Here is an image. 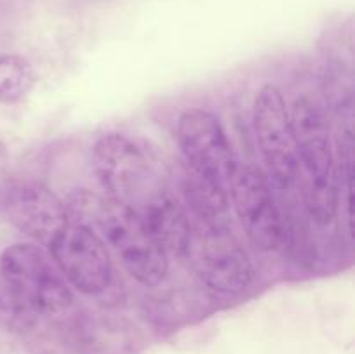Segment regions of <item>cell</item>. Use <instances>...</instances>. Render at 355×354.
<instances>
[{"mask_svg": "<svg viewBox=\"0 0 355 354\" xmlns=\"http://www.w3.org/2000/svg\"><path fill=\"white\" fill-rule=\"evenodd\" d=\"M0 276L19 316H54L71 304L58 266L35 243H14L0 255Z\"/></svg>", "mask_w": 355, "mask_h": 354, "instance_id": "cell-4", "label": "cell"}, {"mask_svg": "<svg viewBox=\"0 0 355 354\" xmlns=\"http://www.w3.org/2000/svg\"><path fill=\"white\" fill-rule=\"evenodd\" d=\"M229 187L236 215L250 242L263 252L276 250L283 242L284 226L266 177L260 170L245 167L236 170Z\"/></svg>", "mask_w": 355, "mask_h": 354, "instance_id": "cell-9", "label": "cell"}, {"mask_svg": "<svg viewBox=\"0 0 355 354\" xmlns=\"http://www.w3.org/2000/svg\"><path fill=\"white\" fill-rule=\"evenodd\" d=\"M0 302H2V297H0Z\"/></svg>", "mask_w": 355, "mask_h": 354, "instance_id": "cell-13", "label": "cell"}, {"mask_svg": "<svg viewBox=\"0 0 355 354\" xmlns=\"http://www.w3.org/2000/svg\"><path fill=\"white\" fill-rule=\"evenodd\" d=\"M73 208H83V215L92 219L103 235V242L116 253L121 266L144 287H156L168 271L166 253L155 242L141 221L110 198H76Z\"/></svg>", "mask_w": 355, "mask_h": 354, "instance_id": "cell-3", "label": "cell"}, {"mask_svg": "<svg viewBox=\"0 0 355 354\" xmlns=\"http://www.w3.org/2000/svg\"><path fill=\"white\" fill-rule=\"evenodd\" d=\"M7 156H9V153H7V146H6V142H3L2 135H0V169L6 165Z\"/></svg>", "mask_w": 355, "mask_h": 354, "instance_id": "cell-12", "label": "cell"}, {"mask_svg": "<svg viewBox=\"0 0 355 354\" xmlns=\"http://www.w3.org/2000/svg\"><path fill=\"white\" fill-rule=\"evenodd\" d=\"M293 124L298 153V177L304 180V200L309 214L319 224H328L336 214V174L329 142L328 121L311 97L295 101Z\"/></svg>", "mask_w": 355, "mask_h": 354, "instance_id": "cell-2", "label": "cell"}, {"mask_svg": "<svg viewBox=\"0 0 355 354\" xmlns=\"http://www.w3.org/2000/svg\"><path fill=\"white\" fill-rule=\"evenodd\" d=\"M37 76L33 66L23 56H0V103H19L33 90Z\"/></svg>", "mask_w": 355, "mask_h": 354, "instance_id": "cell-11", "label": "cell"}, {"mask_svg": "<svg viewBox=\"0 0 355 354\" xmlns=\"http://www.w3.org/2000/svg\"><path fill=\"white\" fill-rule=\"evenodd\" d=\"M2 208L9 221L42 245H51L68 226V212L62 201L44 184L24 180L7 186Z\"/></svg>", "mask_w": 355, "mask_h": 354, "instance_id": "cell-10", "label": "cell"}, {"mask_svg": "<svg viewBox=\"0 0 355 354\" xmlns=\"http://www.w3.org/2000/svg\"><path fill=\"white\" fill-rule=\"evenodd\" d=\"M177 142L193 172L215 186H231L238 165L220 120L214 113L193 108L177 121Z\"/></svg>", "mask_w": 355, "mask_h": 354, "instance_id": "cell-6", "label": "cell"}, {"mask_svg": "<svg viewBox=\"0 0 355 354\" xmlns=\"http://www.w3.org/2000/svg\"><path fill=\"white\" fill-rule=\"evenodd\" d=\"M184 259L207 287L220 294H238L250 287L253 264L239 239L222 222L191 221Z\"/></svg>", "mask_w": 355, "mask_h": 354, "instance_id": "cell-5", "label": "cell"}, {"mask_svg": "<svg viewBox=\"0 0 355 354\" xmlns=\"http://www.w3.org/2000/svg\"><path fill=\"white\" fill-rule=\"evenodd\" d=\"M92 162L107 198L130 210L142 224L179 201L165 170L127 135H103L94 146Z\"/></svg>", "mask_w": 355, "mask_h": 354, "instance_id": "cell-1", "label": "cell"}, {"mask_svg": "<svg viewBox=\"0 0 355 354\" xmlns=\"http://www.w3.org/2000/svg\"><path fill=\"white\" fill-rule=\"evenodd\" d=\"M253 127L262 158L274 183L288 187L297 180L298 153L293 124L276 85H263L253 106Z\"/></svg>", "mask_w": 355, "mask_h": 354, "instance_id": "cell-8", "label": "cell"}, {"mask_svg": "<svg viewBox=\"0 0 355 354\" xmlns=\"http://www.w3.org/2000/svg\"><path fill=\"white\" fill-rule=\"evenodd\" d=\"M59 273L85 295H99L110 288L113 262L106 243L85 222L66 226L49 245Z\"/></svg>", "mask_w": 355, "mask_h": 354, "instance_id": "cell-7", "label": "cell"}]
</instances>
